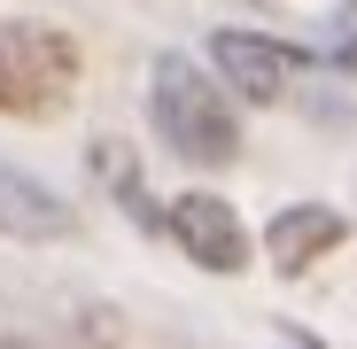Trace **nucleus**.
Listing matches in <instances>:
<instances>
[{"label":"nucleus","mask_w":357,"mask_h":349,"mask_svg":"<svg viewBox=\"0 0 357 349\" xmlns=\"http://www.w3.org/2000/svg\"><path fill=\"white\" fill-rule=\"evenodd\" d=\"M349 241V225H342V210H326V202H295V210H280L272 225H264V256H272V272H311L319 256H334Z\"/></svg>","instance_id":"obj_5"},{"label":"nucleus","mask_w":357,"mask_h":349,"mask_svg":"<svg viewBox=\"0 0 357 349\" xmlns=\"http://www.w3.org/2000/svg\"><path fill=\"white\" fill-rule=\"evenodd\" d=\"M78 86V39L63 24L8 16L0 24V116H54Z\"/></svg>","instance_id":"obj_2"},{"label":"nucleus","mask_w":357,"mask_h":349,"mask_svg":"<svg viewBox=\"0 0 357 349\" xmlns=\"http://www.w3.org/2000/svg\"><path fill=\"white\" fill-rule=\"evenodd\" d=\"M70 225L78 217H70L63 194H47L39 179H24V171L0 163V233H8V241H63Z\"/></svg>","instance_id":"obj_6"},{"label":"nucleus","mask_w":357,"mask_h":349,"mask_svg":"<svg viewBox=\"0 0 357 349\" xmlns=\"http://www.w3.org/2000/svg\"><path fill=\"white\" fill-rule=\"evenodd\" d=\"M342 63H349V70H357V39H349V47H342Z\"/></svg>","instance_id":"obj_8"},{"label":"nucleus","mask_w":357,"mask_h":349,"mask_svg":"<svg viewBox=\"0 0 357 349\" xmlns=\"http://www.w3.org/2000/svg\"><path fill=\"white\" fill-rule=\"evenodd\" d=\"M148 116L178 163H202V171H225L241 155V116H233L225 86L210 70H195L187 54H163L155 78H148Z\"/></svg>","instance_id":"obj_1"},{"label":"nucleus","mask_w":357,"mask_h":349,"mask_svg":"<svg viewBox=\"0 0 357 349\" xmlns=\"http://www.w3.org/2000/svg\"><path fill=\"white\" fill-rule=\"evenodd\" d=\"M0 349H39V341H24V334H0Z\"/></svg>","instance_id":"obj_7"},{"label":"nucleus","mask_w":357,"mask_h":349,"mask_svg":"<svg viewBox=\"0 0 357 349\" xmlns=\"http://www.w3.org/2000/svg\"><path fill=\"white\" fill-rule=\"evenodd\" d=\"M163 233H171L202 272H241V264H249V225H241V210H233L225 194H178V202L163 210Z\"/></svg>","instance_id":"obj_3"},{"label":"nucleus","mask_w":357,"mask_h":349,"mask_svg":"<svg viewBox=\"0 0 357 349\" xmlns=\"http://www.w3.org/2000/svg\"><path fill=\"white\" fill-rule=\"evenodd\" d=\"M210 63H218V78H225V93H233V101H249V109H272V101L287 93V70H295V54H287L280 39H264V31H241V24H225V31H210Z\"/></svg>","instance_id":"obj_4"}]
</instances>
